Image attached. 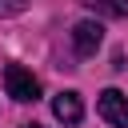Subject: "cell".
I'll return each mask as SVG.
<instances>
[{
    "label": "cell",
    "instance_id": "5b68a950",
    "mask_svg": "<svg viewBox=\"0 0 128 128\" xmlns=\"http://www.w3.org/2000/svg\"><path fill=\"white\" fill-rule=\"evenodd\" d=\"M96 16H108V20H120V16H128V0H84Z\"/></svg>",
    "mask_w": 128,
    "mask_h": 128
},
{
    "label": "cell",
    "instance_id": "52a82bcc",
    "mask_svg": "<svg viewBox=\"0 0 128 128\" xmlns=\"http://www.w3.org/2000/svg\"><path fill=\"white\" fill-rule=\"evenodd\" d=\"M20 128H44V124H36V120H32V124H20Z\"/></svg>",
    "mask_w": 128,
    "mask_h": 128
},
{
    "label": "cell",
    "instance_id": "8992f818",
    "mask_svg": "<svg viewBox=\"0 0 128 128\" xmlns=\"http://www.w3.org/2000/svg\"><path fill=\"white\" fill-rule=\"evenodd\" d=\"M32 0H0V16H16V12H24Z\"/></svg>",
    "mask_w": 128,
    "mask_h": 128
},
{
    "label": "cell",
    "instance_id": "6da1fadb",
    "mask_svg": "<svg viewBox=\"0 0 128 128\" xmlns=\"http://www.w3.org/2000/svg\"><path fill=\"white\" fill-rule=\"evenodd\" d=\"M4 88H8V96L20 100V104H28V100L36 104V100H40V80H36L24 64H8V68H4Z\"/></svg>",
    "mask_w": 128,
    "mask_h": 128
},
{
    "label": "cell",
    "instance_id": "277c9868",
    "mask_svg": "<svg viewBox=\"0 0 128 128\" xmlns=\"http://www.w3.org/2000/svg\"><path fill=\"white\" fill-rule=\"evenodd\" d=\"M52 116H56L60 124H80V120H84V104H80V96H76V92H60V96H52Z\"/></svg>",
    "mask_w": 128,
    "mask_h": 128
},
{
    "label": "cell",
    "instance_id": "3957f363",
    "mask_svg": "<svg viewBox=\"0 0 128 128\" xmlns=\"http://www.w3.org/2000/svg\"><path fill=\"white\" fill-rule=\"evenodd\" d=\"M72 44H76L80 56H92V52L104 44V28H100V20H80V24L72 28Z\"/></svg>",
    "mask_w": 128,
    "mask_h": 128
},
{
    "label": "cell",
    "instance_id": "7a4b0ae2",
    "mask_svg": "<svg viewBox=\"0 0 128 128\" xmlns=\"http://www.w3.org/2000/svg\"><path fill=\"white\" fill-rule=\"evenodd\" d=\"M96 108H100V116H104L112 128H128V96H124V92L104 88L100 100H96Z\"/></svg>",
    "mask_w": 128,
    "mask_h": 128
}]
</instances>
